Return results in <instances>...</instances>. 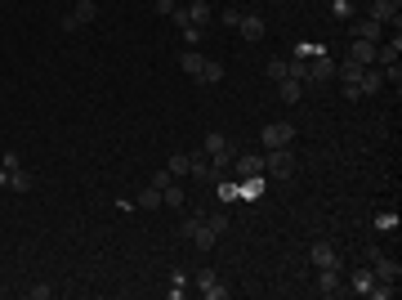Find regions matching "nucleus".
I'll return each instance as SVG.
<instances>
[{
	"label": "nucleus",
	"instance_id": "obj_18",
	"mask_svg": "<svg viewBox=\"0 0 402 300\" xmlns=\"http://www.w3.org/2000/svg\"><path fill=\"white\" fill-rule=\"evenodd\" d=\"M188 292H193V274L175 269V274H170V300H184Z\"/></svg>",
	"mask_w": 402,
	"mask_h": 300
},
{
	"label": "nucleus",
	"instance_id": "obj_8",
	"mask_svg": "<svg viewBox=\"0 0 402 300\" xmlns=\"http://www.w3.org/2000/svg\"><path fill=\"white\" fill-rule=\"evenodd\" d=\"M349 36H353V41L380 45V36H385V23H376V18H349Z\"/></svg>",
	"mask_w": 402,
	"mask_h": 300
},
{
	"label": "nucleus",
	"instance_id": "obj_16",
	"mask_svg": "<svg viewBox=\"0 0 402 300\" xmlns=\"http://www.w3.org/2000/svg\"><path fill=\"white\" fill-rule=\"evenodd\" d=\"M349 59L358 68H376V45L371 41H349Z\"/></svg>",
	"mask_w": 402,
	"mask_h": 300
},
{
	"label": "nucleus",
	"instance_id": "obj_24",
	"mask_svg": "<svg viewBox=\"0 0 402 300\" xmlns=\"http://www.w3.org/2000/svg\"><path fill=\"white\" fill-rule=\"evenodd\" d=\"M367 296H371V300H394V296H398V283H376Z\"/></svg>",
	"mask_w": 402,
	"mask_h": 300
},
{
	"label": "nucleus",
	"instance_id": "obj_15",
	"mask_svg": "<svg viewBox=\"0 0 402 300\" xmlns=\"http://www.w3.org/2000/svg\"><path fill=\"white\" fill-rule=\"evenodd\" d=\"M371 287H376V274H371V265H358V269L349 274V292H353V296H367Z\"/></svg>",
	"mask_w": 402,
	"mask_h": 300
},
{
	"label": "nucleus",
	"instance_id": "obj_12",
	"mask_svg": "<svg viewBox=\"0 0 402 300\" xmlns=\"http://www.w3.org/2000/svg\"><path fill=\"white\" fill-rule=\"evenodd\" d=\"M398 14H402V0H371L367 18H376V23H394L398 27Z\"/></svg>",
	"mask_w": 402,
	"mask_h": 300
},
{
	"label": "nucleus",
	"instance_id": "obj_3",
	"mask_svg": "<svg viewBox=\"0 0 402 300\" xmlns=\"http://www.w3.org/2000/svg\"><path fill=\"white\" fill-rule=\"evenodd\" d=\"M264 175H268V180H291V175H295L291 148H264Z\"/></svg>",
	"mask_w": 402,
	"mask_h": 300
},
{
	"label": "nucleus",
	"instance_id": "obj_37",
	"mask_svg": "<svg viewBox=\"0 0 402 300\" xmlns=\"http://www.w3.org/2000/svg\"><path fill=\"white\" fill-rule=\"evenodd\" d=\"M0 189H9V171H5V166H0Z\"/></svg>",
	"mask_w": 402,
	"mask_h": 300
},
{
	"label": "nucleus",
	"instance_id": "obj_29",
	"mask_svg": "<svg viewBox=\"0 0 402 300\" xmlns=\"http://www.w3.org/2000/svg\"><path fill=\"white\" fill-rule=\"evenodd\" d=\"M161 202H166V206H184V189H179V184L161 189Z\"/></svg>",
	"mask_w": 402,
	"mask_h": 300
},
{
	"label": "nucleus",
	"instance_id": "obj_1",
	"mask_svg": "<svg viewBox=\"0 0 402 300\" xmlns=\"http://www.w3.org/2000/svg\"><path fill=\"white\" fill-rule=\"evenodd\" d=\"M201 153L210 157V166H215V175L233 171V157H237V148L228 144V135H219V130H210V135L201 139Z\"/></svg>",
	"mask_w": 402,
	"mask_h": 300
},
{
	"label": "nucleus",
	"instance_id": "obj_27",
	"mask_svg": "<svg viewBox=\"0 0 402 300\" xmlns=\"http://www.w3.org/2000/svg\"><path fill=\"white\" fill-rule=\"evenodd\" d=\"M179 32H184V41L193 45V50H197L201 41H206V27H193V23H188V27H179Z\"/></svg>",
	"mask_w": 402,
	"mask_h": 300
},
{
	"label": "nucleus",
	"instance_id": "obj_11",
	"mask_svg": "<svg viewBox=\"0 0 402 300\" xmlns=\"http://www.w3.org/2000/svg\"><path fill=\"white\" fill-rule=\"evenodd\" d=\"M237 32H242L251 45H255V41H264V36H268V23H264V14H255V9L246 14V9H242V23H237Z\"/></svg>",
	"mask_w": 402,
	"mask_h": 300
},
{
	"label": "nucleus",
	"instance_id": "obj_4",
	"mask_svg": "<svg viewBox=\"0 0 402 300\" xmlns=\"http://www.w3.org/2000/svg\"><path fill=\"white\" fill-rule=\"evenodd\" d=\"M170 18H175V27H188V23H193V27H210L215 9H210L206 0H188V5H175V14H170Z\"/></svg>",
	"mask_w": 402,
	"mask_h": 300
},
{
	"label": "nucleus",
	"instance_id": "obj_20",
	"mask_svg": "<svg viewBox=\"0 0 402 300\" xmlns=\"http://www.w3.org/2000/svg\"><path fill=\"white\" fill-rule=\"evenodd\" d=\"M197 81H201V86H219V81H224V68H219L215 59H206V63H201V72H197Z\"/></svg>",
	"mask_w": 402,
	"mask_h": 300
},
{
	"label": "nucleus",
	"instance_id": "obj_32",
	"mask_svg": "<svg viewBox=\"0 0 402 300\" xmlns=\"http://www.w3.org/2000/svg\"><path fill=\"white\" fill-rule=\"evenodd\" d=\"M376 229H380V233H389V229H398V215H389V211H380V215H376Z\"/></svg>",
	"mask_w": 402,
	"mask_h": 300
},
{
	"label": "nucleus",
	"instance_id": "obj_19",
	"mask_svg": "<svg viewBox=\"0 0 402 300\" xmlns=\"http://www.w3.org/2000/svg\"><path fill=\"white\" fill-rule=\"evenodd\" d=\"M9 189H14V193H32L36 189V175L27 171V166H18V171L9 175Z\"/></svg>",
	"mask_w": 402,
	"mask_h": 300
},
{
	"label": "nucleus",
	"instance_id": "obj_6",
	"mask_svg": "<svg viewBox=\"0 0 402 300\" xmlns=\"http://www.w3.org/2000/svg\"><path fill=\"white\" fill-rule=\"evenodd\" d=\"M193 287H197V296H206V300H228V287H224V278H219L215 269H197Z\"/></svg>",
	"mask_w": 402,
	"mask_h": 300
},
{
	"label": "nucleus",
	"instance_id": "obj_31",
	"mask_svg": "<svg viewBox=\"0 0 402 300\" xmlns=\"http://www.w3.org/2000/svg\"><path fill=\"white\" fill-rule=\"evenodd\" d=\"M219 23H224L228 32H237V23H242V9H224V14H219Z\"/></svg>",
	"mask_w": 402,
	"mask_h": 300
},
{
	"label": "nucleus",
	"instance_id": "obj_35",
	"mask_svg": "<svg viewBox=\"0 0 402 300\" xmlns=\"http://www.w3.org/2000/svg\"><path fill=\"white\" fill-rule=\"evenodd\" d=\"M0 166H5V171H9V175H14V171H18V166H23V157H18V153H5V157H0Z\"/></svg>",
	"mask_w": 402,
	"mask_h": 300
},
{
	"label": "nucleus",
	"instance_id": "obj_5",
	"mask_svg": "<svg viewBox=\"0 0 402 300\" xmlns=\"http://www.w3.org/2000/svg\"><path fill=\"white\" fill-rule=\"evenodd\" d=\"M94 18H99V5L94 0H72L63 14V32H81V27H90Z\"/></svg>",
	"mask_w": 402,
	"mask_h": 300
},
{
	"label": "nucleus",
	"instance_id": "obj_36",
	"mask_svg": "<svg viewBox=\"0 0 402 300\" xmlns=\"http://www.w3.org/2000/svg\"><path fill=\"white\" fill-rule=\"evenodd\" d=\"M152 9H157V14H166V18H170V14H175V0H152Z\"/></svg>",
	"mask_w": 402,
	"mask_h": 300
},
{
	"label": "nucleus",
	"instance_id": "obj_30",
	"mask_svg": "<svg viewBox=\"0 0 402 300\" xmlns=\"http://www.w3.org/2000/svg\"><path fill=\"white\" fill-rule=\"evenodd\" d=\"M54 296V287L50 283H36V287H27V300H50Z\"/></svg>",
	"mask_w": 402,
	"mask_h": 300
},
{
	"label": "nucleus",
	"instance_id": "obj_34",
	"mask_svg": "<svg viewBox=\"0 0 402 300\" xmlns=\"http://www.w3.org/2000/svg\"><path fill=\"white\" fill-rule=\"evenodd\" d=\"M206 224H210L215 233H224V229H228V215H224V211H215V215H206Z\"/></svg>",
	"mask_w": 402,
	"mask_h": 300
},
{
	"label": "nucleus",
	"instance_id": "obj_38",
	"mask_svg": "<svg viewBox=\"0 0 402 300\" xmlns=\"http://www.w3.org/2000/svg\"><path fill=\"white\" fill-rule=\"evenodd\" d=\"M67 5H72V0H67Z\"/></svg>",
	"mask_w": 402,
	"mask_h": 300
},
{
	"label": "nucleus",
	"instance_id": "obj_7",
	"mask_svg": "<svg viewBox=\"0 0 402 300\" xmlns=\"http://www.w3.org/2000/svg\"><path fill=\"white\" fill-rule=\"evenodd\" d=\"M260 144L264 148H291L295 144V126L291 121H268V126L260 130Z\"/></svg>",
	"mask_w": 402,
	"mask_h": 300
},
{
	"label": "nucleus",
	"instance_id": "obj_33",
	"mask_svg": "<svg viewBox=\"0 0 402 300\" xmlns=\"http://www.w3.org/2000/svg\"><path fill=\"white\" fill-rule=\"evenodd\" d=\"M148 184H152V189H170V184H175V175H170V171H157Z\"/></svg>",
	"mask_w": 402,
	"mask_h": 300
},
{
	"label": "nucleus",
	"instance_id": "obj_26",
	"mask_svg": "<svg viewBox=\"0 0 402 300\" xmlns=\"http://www.w3.org/2000/svg\"><path fill=\"white\" fill-rule=\"evenodd\" d=\"M166 171L175 175V180H179V175H188V153H175V157L166 162Z\"/></svg>",
	"mask_w": 402,
	"mask_h": 300
},
{
	"label": "nucleus",
	"instance_id": "obj_22",
	"mask_svg": "<svg viewBox=\"0 0 402 300\" xmlns=\"http://www.w3.org/2000/svg\"><path fill=\"white\" fill-rule=\"evenodd\" d=\"M201 63H206V54H197V50H188L184 59H179V72H188V77L197 81V72H201Z\"/></svg>",
	"mask_w": 402,
	"mask_h": 300
},
{
	"label": "nucleus",
	"instance_id": "obj_13",
	"mask_svg": "<svg viewBox=\"0 0 402 300\" xmlns=\"http://www.w3.org/2000/svg\"><path fill=\"white\" fill-rule=\"evenodd\" d=\"M233 171H237V180H246V175H264V153H237Z\"/></svg>",
	"mask_w": 402,
	"mask_h": 300
},
{
	"label": "nucleus",
	"instance_id": "obj_25",
	"mask_svg": "<svg viewBox=\"0 0 402 300\" xmlns=\"http://www.w3.org/2000/svg\"><path fill=\"white\" fill-rule=\"evenodd\" d=\"M331 14L340 18V23H349V18H358V14H353V0H331Z\"/></svg>",
	"mask_w": 402,
	"mask_h": 300
},
{
	"label": "nucleus",
	"instance_id": "obj_28",
	"mask_svg": "<svg viewBox=\"0 0 402 300\" xmlns=\"http://www.w3.org/2000/svg\"><path fill=\"white\" fill-rule=\"evenodd\" d=\"M268 81H282V77H291V68H286V59H273V63H268Z\"/></svg>",
	"mask_w": 402,
	"mask_h": 300
},
{
	"label": "nucleus",
	"instance_id": "obj_21",
	"mask_svg": "<svg viewBox=\"0 0 402 300\" xmlns=\"http://www.w3.org/2000/svg\"><path fill=\"white\" fill-rule=\"evenodd\" d=\"M134 206H139V211H157V206H166V202H161V189H152V184H148V189L134 198Z\"/></svg>",
	"mask_w": 402,
	"mask_h": 300
},
{
	"label": "nucleus",
	"instance_id": "obj_23",
	"mask_svg": "<svg viewBox=\"0 0 402 300\" xmlns=\"http://www.w3.org/2000/svg\"><path fill=\"white\" fill-rule=\"evenodd\" d=\"M215 189H219V202H224V206H233V202H237V180H224V175H219Z\"/></svg>",
	"mask_w": 402,
	"mask_h": 300
},
{
	"label": "nucleus",
	"instance_id": "obj_10",
	"mask_svg": "<svg viewBox=\"0 0 402 300\" xmlns=\"http://www.w3.org/2000/svg\"><path fill=\"white\" fill-rule=\"evenodd\" d=\"M309 260H313V269H340L344 265L340 251H335L331 242H313V247H309Z\"/></svg>",
	"mask_w": 402,
	"mask_h": 300
},
{
	"label": "nucleus",
	"instance_id": "obj_9",
	"mask_svg": "<svg viewBox=\"0 0 402 300\" xmlns=\"http://www.w3.org/2000/svg\"><path fill=\"white\" fill-rule=\"evenodd\" d=\"M268 193V175H246V180H237V202H260Z\"/></svg>",
	"mask_w": 402,
	"mask_h": 300
},
{
	"label": "nucleus",
	"instance_id": "obj_14",
	"mask_svg": "<svg viewBox=\"0 0 402 300\" xmlns=\"http://www.w3.org/2000/svg\"><path fill=\"white\" fill-rule=\"evenodd\" d=\"M313 287H318V296H340L344 292V274L340 269H318V283Z\"/></svg>",
	"mask_w": 402,
	"mask_h": 300
},
{
	"label": "nucleus",
	"instance_id": "obj_17",
	"mask_svg": "<svg viewBox=\"0 0 402 300\" xmlns=\"http://www.w3.org/2000/svg\"><path fill=\"white\" fill-rule=\"evenodd\" d=\"M304 90H309V86H304L300 77H282V81H277V95H282V103H300Z\"/></svg>",
	"mask_w": 402,
	"mask_h": 300
},
{
	"label": "nucleus",
	"instance_id": "obj_2",
	"mask_svg": "<svg viewBox=\"0 0 402 300\" xmlns=\"http://www.w3.org/2000/svg\"><path fill=\"white\" fill-rule=\"evenodd\" d=\"M362 265H371L376 283H398V278H402V265H398L394 256H385L376 242H371V247H362Z\"/></svg>",
	"mask_w": 402,
	"mask_h": 300
}]
</instances>
